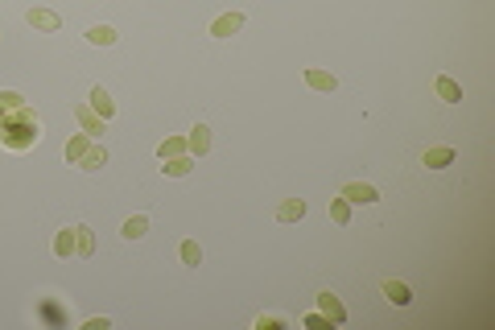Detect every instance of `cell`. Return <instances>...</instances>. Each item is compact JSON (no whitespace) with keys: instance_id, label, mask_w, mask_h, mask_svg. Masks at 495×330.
Wrapping results in <instances>:
<instances>
[{"instance_id":"11","label":"cell","mask_w":495,"mask_h":330,"mask_svg":"<svg viewBox=\"0 0 495 330\" xmlns=\"http://www.w3.org/2000/svg\"><path fill=\"white\" fill-rule=\"evenodd\" d=\"M186 149H190L194 157H202V153L211 149V128H207V124H194L190 136H186Z\"/></svg>"},{"instance_id":"18","label":"cell","mask_w":495,"mask_h":330,"mask_svg":"<svg viewBox=\"0 0 495 330\" xmlns=\"http://www.w3.org/2000/svg\"><path fill=\"white\" fill-rule=\"evenodd\" d=\"M103 165H107V149H103V145H91L87 157L78 161V169H87V174H95V169H103Z\"/></svg>"},{"instance_id":"12","label":"cell","mask_w":495,"mask_h":330,"mask_svg":"<svg viewBox=\"0 0 495 330\" xmlns=\"http://www.w3.org/2000/svg\"><path fill=\"white\" fill-rule=\"evenodd\" d=\"M78 252V244H74V227H62L58 236H54V256L58 260H70Z\"/></svg>"},{"instance_id":"3","label":"cell","mask_w":495,"mask_h":330,"mask_svg":"<svg viewBox=\"0 0 495 330\" xmlns=\"http://www.w3.org/2000/svg\"><path fill=\"white\" fill-rule=\"evenodd\" d=\"M74 120H78V128H83L91 141H95V136H103V128H107V120H103V116H95V112H91V103H78V107H74Z\"/></svg>"},{"instance_id":"10","label":"cell","mask_w":495,"mask_h":330,"mask_svg":"<svg viewBox=\"0 0 495 330\" xmlns=\"http://www.w3.org/2000/svg\"><path fill=\"white\" fill-rule=\"evenodd\" d=\"M306 87H314V91H335V87H339V79H335L330 70H318V66H306Z\"/></svg>"},{"instance_id":"24","label":"cell","mask_w":495,"mask_h":330,"mask_svg":"<svg viewBox=\"0 0 495 330\" xmlns=\"http://www.w3.org/2000/svg\"><path fill=\"white\" fill-rule=\"evenodd\" d=\"M178 256H182V265H190V269H198V265H202V248H198L194 240H182Z\"/></svg>"},{"instance_id":"5","label":"cell","mask_w":495,"mask_h":330,"mask_svg":"<svg viewBox=\"0 0 495 330\" xmlns=\"http://www.w3.org/2000/svg\"><path fill=\"white\" fill-rule=\"evenodd\" d=\"M339 194H343L347 203H380V190H376L372 182H347Z\"/></svg>"},{"instance_id":"27","label":"cell","mask_w":495,"mask_h":330,"mask_svg":"<svg viewBox=\"0 0 495 330\" xmlns=\"http://www.w3.org/2000/svg\"><path fill=\"white\" fill-rule=\"evenodd\" d=\"M302 327H335V322H330V318H326V314H306V318H302Z\"/></svg>"},{"instance_id":"28","label":"cell","mask_w":495,"mask_h":330,"mask_svg":"<svg viewBox=\"0 0 495 330\" xmlns=\"http://www.w3.org/2000/svg\"><path fill=\"white\" fill-rule=\"evenodd\" d=\"M107 327H112L107 318H87V322H83V330H107Z\"/></svg>"},{"instance_id":"21","label":"cell","mask_w":495,"mask_h":330,"mask_svg":"<svg viewBox=\"0 0 495 330\" xmlns=\"http://www.w3.org/2000/svg\"><path fill=\"white\" fill-rule=\"evenodd\" d=\"M74 244H78L74 256H95V236H91L87 223H74Z\"/></svg>"},{"instance_id":"17","label":"cell","mask_w":495,"mask_h":330,"mask_svg":"<svg viewBox=\"0 0 495 330\" xmlns=\"http://www.w3.org/2000/svg\"><path fill=\"white\" fill-rule=\"evenodd\" d=\"M182 153H190V149H186V136H165V141L157 145V157H161V161L182 157Z\"/></svg>"},{"instance_id":"9","label":"cell","mask_w":495,"mask_h":330,"mask_svg":"<svg viewBox=\"0 0 495 330\" xmlns=\"http://www.w3.org/2000/svg\"><path fill=\"white\" fill-rule=\"evenodd\" d=\"M91 145H95V141H91L87 132H74V136L66 141V149H62V157H66L70 165H78V161L87 157V149H91Z\"/></svg>"},{"instance_id":"20","label":"cell","mask_w":495,"mask_h":330,"mask_svg":"<svg viewBox=\"0 0 495 330\" xmlns=\"http://www.w3.org/2000/svg\"><path fill=\"white\" fill-rule=\"evenodd\" d=\"M145 231H149V215H128V219H124V227H120V236H124V240H140Z\"/></svg>"},{"instance_id":"14","label":"cell","mask_w":495,"mask_h":330,"mask_svg":"<svg viewBox=\"0 0 495 330\" xmlns=\"http://www.w3.org/2000/svg\"><path fill=\"white\" fill-rule=\"evenodd\" d=\"M434 91H438V99H442V103H463V87H459L450 74H442V79L434 83Z\"/></svg>"},{"instance_id":"4","label":"cell","mask_w":495,"mask_h":330,"mask_svg":"<svg viewBox=\"0 0 495 330\" xmlns=\"http://www.w3.org/2000/svg\"><path fill=\"white\" fill-rule=\"evenodd\" d=\"M318 314H326L335 327H343V322H347V306H343V302H339V293H330V289H322V293H318Z\"/></svg>"},{"instance_id":"1","label":"cell","mask_w":495,"mask_h":330,"mask_svg":"<svg viewBox=\"0 0 495 330\" xmlns=\"http://www.w3.org/2000/svg\"><path fill=\"white\" fill-rule=\"evenodd\" d=\"M37 141H41V116L29 103H21L12 112H0V145L8 153H29Z\"/></svg>"},{"instance_id":"15","label":"cell","mask_w":495,"mask_h":330,"mask_svg":"<svg viewBox=\"0 0 495 330\" xmlns=\"http://www.w3.org/2000/svg\"><path fill=\"white\" fill-rule=\"evenodd\" d=\"M194 169V157L190 153H182V157H169V161H161V174L165 178H186Z\"/></svg>"},{"instance_id":"7","label":"cell","mask_w":495,"mask_h":330,"mask_svg":"<svg viewBox=\"0 0 495 330\" xmlns=\"http://www.w3.org/2000/svg\"><path fill=\"white\" fill-rule=\"evenodd\" d=\"M240 29H244V12H223V17H215L211 37H231V33H240Z\"/></svg>"},{"instance_id":"2","label":"cell","mask_w":495,"mask_h":330,"mask_svg":"<svg viewBox=\"0 0 495 330\" xmlns=\"http://www.w3.org/2000/svg\"><path fill=\"white\" fill-rule=\"evenodd\" d=\"M25 21H29L37 33H58V29H62V17H58L54 8H29Z\"/></svg>"},{"instance_id":"26","label":"cell","mask_w":495,"mask_h":330,"mask_svg":"<svg viewBox=\"0 0 495 330\" xmlns=\"http://www.w3.org/2000/svg\"><path fill=\"white\" fill-rule=\"evenodd\" d=\"M25 99L17 95V91H0V112H12V107H21Z\"/></svg>"},{"instance_id":"13","label":"cell","mask_w":495,"mask_h":330,"mask_svg":"<svg viewBox=\"0 0 495 330\" xmlns=\"http://www.w3.org/2000/svg\"><path fill=\"white\" fill-rule=\"evenodd\" d=\"M380 293H384V298H388L392 306H409V302H413V293H409V285H405V281H392V277H388V281L380 285Z\"/></svg>"},{"instance_id":"19","label":"cell","mask_w":495,"mask_h":330,"mask_svg":"<svg viewBox=\"0 0 495 330\" xmlns=\"http://www.w3.org/2000/svg\"><path fill=\"white\" fill-rule=\"evenodd\" d=\"M302 215H306V203H302V198H285V203L277 207V219H281V223H297Z\"/></svg>"},{"instance_id":"22","label":"cell","mask_w":495,"mask_h":330,"mask_svg":"<svg viewBox=\"0 0 495 330\" xmlns=\"http://www.w3.org/2000/svg\"><path fill=\"white\" fill-rule=\"evenodd\" d=\"M116 37H120V33H116L112 25H91V29H87V41H91V45H116Z\"/></svg>"},{"instance_id":"23","label":"cell","mask_w":495,"mask_h":330,"mask_svg":"<svg viewBox=\"0 0 495 330\" xmlns=\"http://www.w3.org/2000/svg\"><path fill=\"white\" fill-rule=\"evenodd\" d=\"M326 211H330V219H335L339 227H347V223H351V203H347L343 194H339V198H330V203H326Z\"/></svg>"},{"instance_id":"16","label":"cell","mask_w":495,"mask_h":330,"mask_svg":"<svg viewBox=\"0 0 495 330\" xmlns=\"http://www.w3.org/2000/svg\"><path fill=\"white\" fill-rule=\"evenodd\" d=\"M37 318H41L45 327H66V322H70L66 310H62L58 302H41V306H37Z\"/></svg>"},{"instance_id":"25","label":"cell","mask_w":495,"mask_h":330,"mask_svg":"<svg viewBox=\"0 0 495 330\" xmlns=\"http://www.w3.org/2000/svg\"><path fill=\"white\" fill-rule=\"evenodd\" d=\"M264 327H289V318H285V314H260V318H256V330H264Z\"/></svg>"},{"instance_id":"6","label":"cell","mask_w":495,"mask_h":330,"mask_svg":"<svg viewBox=\"0 0 495 330\" xmlns=\"http://www.w3.org/2000/svg\"><path fill=\"white\" fill-rule=\"evenodd\" d=\"M421 165L425 169H446V165H454V149L450 145H434V149L421 153Z\"/></svg>"},{"instance_id":"8","label":"cell","mask_w":495,"mask_h":330,"mask_svg":"<svg viewBox=\"0 0 495 330\" xmlns=\"http://www.w3.org/2000/svg\"><path fill=\"white\" fill-rule=\"evenodd\" d=\"M87 103H91V112H95V116H103V120H112V116H116V99H112L103 87H91Z\"/></svg>"}]
</instances>
